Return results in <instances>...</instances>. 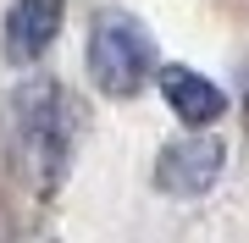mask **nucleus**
<instances>
[{"mask_svg": "<svg viewBox=\"0 0 249 243\" xmlns=\"http://www.w3.org/2000/svg\"><path fill=\"white\" fill-rule=\"evenodd\" d=\"M17 122H22V149H28V161H34L39 171V182H55L61 177V166H67V149H72V105H67V94L55 89H28L17 99Z\"/></svg>", "mask_w": 249, "mask_h": 243, "instance_id": "nucleus-2", "label": "nucleus"}, {"mask_svg": "<svg viewBox=\"0 0 249 243\" xmlns=\"http://www.w3.org/2000/svg\"><path fill=\"white\" fill-rule=\"evenodd\" d=\"M155 39L144 33L133 17H122V11H106V17H94L89 28V72L106 94L127 99L139 94L144 83L155 78Z\"/></svg>", "mask_w": 249, "mask_h": 243, "instance_id": "nucleus-1", "label": "nucleus"}, {"mask_svg": "<svg viewBox=\"0 0 249 243\" xmlns=\"http://www.w3.org/2000/svg\"><path fill=\"white\" fill-rule=\"evenodd\" d=\"M61 11H67V0H11L6 28H0L6 61L11 66H34L50 50V39L61 33Z\"/></svg>", "mask_w": 249, "mask_h": 243, "instance_id": "nucleus-4", "label": "nucleus"}, {"mask_svg": "<svg viewBox=\"0 0 249 243\" xmlns=\"http://www.w3.org/2000/svg\"><path fill=\"white\" fill-rule=\"evenodd\" d=\"M222 166H227L222 138L194 133V138H178V144L160 149L155 182H160V194H172V199H199V194H211V188H216Z\"/></svg>", "mask_w": 249, "mask_h": 243, "instance_id": "nucleus-3", "label": "nucleus"}, {"mask_svg": "<svg viewBox=\"0 0 249 243\" xmlns=\"http://www.w3.org/2000/svg\"><path fill=\"white\" fill-rule=\"evenodd\" d=\"M160 94H166V105L178 111L188 127H211L227 111V94L216 89L211 78L188 72V66H160Z\"/></svg>", "mask_w": 249, "mask_h": 243, "instance_id": "nucleus-5", "label": "nucleus"}]
</instances>
